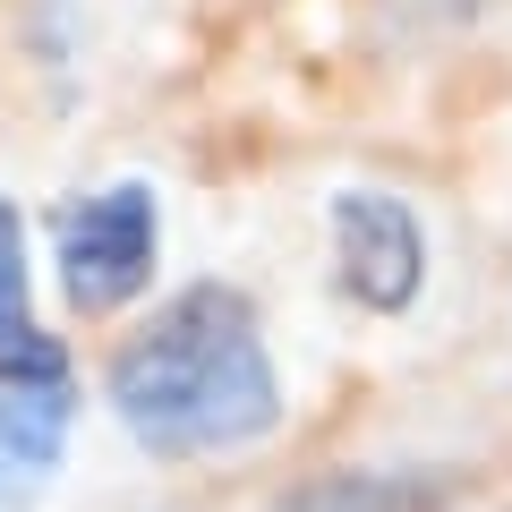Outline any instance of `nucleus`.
<instances>
[{
  "mask_svg": "<svg viewBox=\"0 0 512 512\" xmlns=\"http://www.w3.org/2000/svg\"><path fill=\"white\" fill-rule=\"evenodd\" d=\"M111 410L146 453H231L282 419V384L265 359L256 308L231 282H197L111 359Z\"/></svg>",
  "mask_w": 512,
  "mask_h": 512,
  "instance_id": "f257e3e1",
  "label": "nucleus"
},
{
  "mask_svg": "<svg viewBox=\"0 0 512 512\" xmlns=\"http://www.w3.org/2000/svg\"><path fill=\"white\" fill-rule=\"evenodd\" d=\"M154 248H163V214H154L146 180H120L103 197L69 205L60 214V291H69V308L111 316L120 299H137L154 274Z\"/></svg>",
  "mask_w": 512,
  "mask_h": 512,
  "instance_id": "f03ea898",
  "label": "nucleus"
},
{
  "mask_svg": "<svg viewBox=\"0 0 512 512\" xmlns=\"http://www.w3.org/2000/svg\"><path fill=\"white\" fill-rule=\"evenodd\" d=\"M333 256H342V291L384 316H402L427 282L419 214L402 197H384V188H342L333 197Z\"/></svg>",
  "mask_w": 512,
  "mask_h": 512,
  "instance_id": "7ed1b4c3",
  "label": "nucleus"
},
{
  "mask_svg": "<svg viewBox=\"0 0 512 512\" xmlns=\"http://www.w3.org/2000/svg\"><path fill=\"white\" fill-rule=\"evenodd\" d=\"M69 444V376H0V504L43 487Z\"/></svg>",
  "mask_w": 512,
  "mask_h": 512,
  "instance_id": "20e7f679",
  "label": "nucleus"
},
{
  "mask_svg": "<svg viewBox=\"0 0 512 512\" xmlns=\"http://www.w3.org/2000/svg\"><path fill=\"white\" fill-rule=\"evenodd\" d=\"M453 478L427 470H316L291 495H274V512H444Z\"/></svg>",
  "mask_w": 512,
  "mask_h": 512,
  "instance_id": "39448f33",
  "label": "nucleus"
},
{
  "mask_svg": "<svg viewBox=\"0 0 512 512\" xmlns=\"http://www.w3.org/2000/svg\"><path fill=\"white\" fill-rule=\"evenodd\" d=\"M18 333H35V316H26V222L0 197V342H18Z\"/></svg>",
  "mask_w": 512,
  "mask_h": 512,
  "instance_id": "423d86ee",
  "label": "nucleus"
},
{
  "mask_svg": "<svg viewBox=\"0 0 512 512\" xmlns=\"http://www.w3.org/2000/svg\"><path fill=\"white\" fill-rule=\"evenodd\" d=\"M410 9H427V18H470V9H487V0H410Z\"/></svg>",
  "mask_w": 512,
  "mask_h": 512,
  "instance_id": "0eeeda50",
  "label": "nucleus"
}]
</instances>
